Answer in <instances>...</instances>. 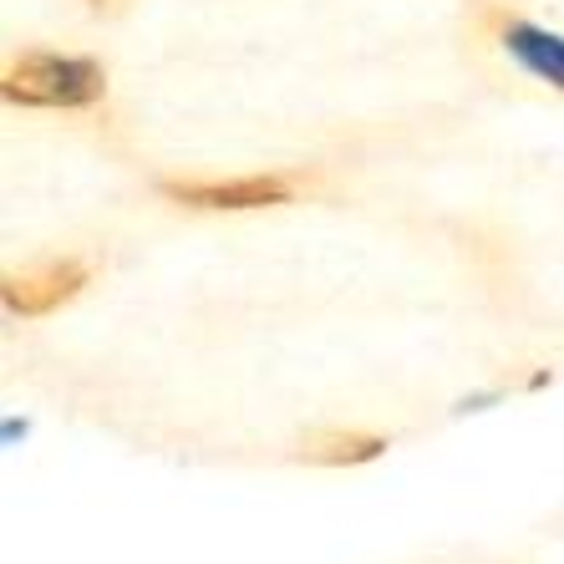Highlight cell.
Segmentation results:
<instances>
[{
    "label": "cell",
    "instance_id": "2",
    "mask_svg": "<svg viewBox=\"0 0 564 564\" xmlns=\"http://www.w3.org/2000/svg\"><path fill=\"white\" fill-rule=\"evenodd\" d=\"M163 198L184 209H275L295 198L285 173H239V178H163Z\"/></svg>",
    "mask_w": 564,
    "mask_h": 564
},
{
    "label": "cell",
    "instance_id": "1",
    "mask_svg": "<svg viewBox=\"0 0 564 564\" xmlns=\"http://www.w3.org/2000/svg\"><path fill=\"white\" fill-rule=\"evenodd\" d=\"M0 93L15 107H93L107 93V72L93 56L26 52L6 66Z\"/></svg>",
    "mask_w": 564,
    "mask_h": 564
},
{
    "label": "cell",
    "instance_id": "4",
    "mask_svg": "<svg viewBox=\"0 0 564 564\" xmlns=\"http://www.w3.org/2000/svg\"><path fill=\"white\" fill-rule=\"evenodd\" d=\"M494 36H499V46L519 66H524L529 77L550 82V87H560V93H564V36H560V31L534 26L529 15L494 11Z\"/></svg>",
    "mask_w": 564,
    "mask_h": 564
},
{
    "label": "cell",
    "instance_id": "6",
    "mask_svg": "<svg viewBox=\"0 0 564 564\" xmlns=\"http://www.w3.org/2000/svg\"><path fill=\"white\" fill-rule=\"evenodd\" d=\"M93 6H97V11H102V6H107V0H93Z\"/></svg>",
    "mask_w": 564,
    "mask_h": 564
},
{
    "label": "cell",
    "instance_id": "3",
    "mask_svg": "<svg viewBox=\"0 0 564 564\" xmlns=\"http://www.w3.org/2000/svg\"><path fill=\"white\" fill-rule=\"evenodd\" d=\"M93 280V264L87 260H46L36 270H21V275H6L0 285V301L11 315H52L66 301H77Z\"/></svg>",
    "mask_w": 564,
    "mask_h": 564
},
{
    "label": "cell",
    "instance_id": "5",
    "mask_svg": "<svg viewBox=\"0 0 564 564\" xmlns=\"http://www.w3.org/2000/svg\"><path fill=\"white\" fill-rule=\"evenodd\" d=\"M387 453V437L377 433H315L301 443L305 463H321V468H356V463H371Z\"/></svg>",
    "mask_w": 564,
    "mask_h": 564
}]
</instances>
